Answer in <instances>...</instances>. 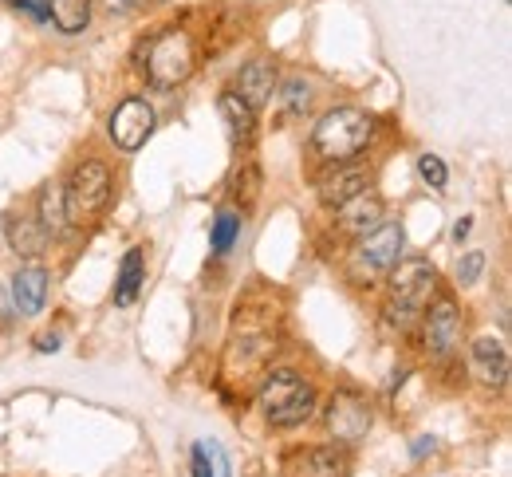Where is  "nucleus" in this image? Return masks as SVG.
Returning <instances> with one entry per match:
<instances>
[{
    "label": "nucleus",
    "instance_id": "nucleus-1",
    "mask_svg": "<svg viewBox=\"0 0 512 477\" xmlns=\"http://www.w3.org/2000/svg\"><path fill=\"white\" fill-rule=\"evenodd\" d=\"M375 138V119L359 107H335L327 111L316 131H312V150L323 162H351L359 158Z\"/></svg>",
    "mask_w": 512,
    "mask_h": 477
},
{
    "label": "nucleus",
    "instance_id": "nucleus-2",
    "mask_svg": "<svg viewBox=\"0 0 512 477\" xmlns=\"http://www.w3.org/2000/svg\"><path fill=\"white\" fill-rule=\"evenodd\" d=\"M260 414L268 426L276 430H288V426H300L308 422V414L316 410V391L308 379H300L296 371H272L256 395Z\"/></svg>",
    "mask_w": 512,
    "mask_h": 477
},
{
    "label": "nucleus",
    "instance_id": "nucleus-3",
    "mask_svg": "<svg viewBox=\"0 0 512 477\" xmlns=\"http://www.w3.org/2000/svg\"><path fill=\"white\" fill-rule=\"evenodd\" d=\"M142 68L150 75L154 87H178L186 83L197 68V48H193V36L182 28H166L158 36L146 40L142 48Z\"/></svg>",
    "mask_w": 512,
    "mask_h": 477
},
{
    "label": "nucleus",
    "instance_id": "nucleus-4",
    "mask_svg": "<svg viewBox=\"0 0 512 477\" xmlns=\"http://www.w3.org/2000/svg\"><path fill=\"white\" fill-rule=\"evenodd\" d=\"M111 202V170L103 162H83L75 166L71 182L64 190V205H67V221H91L99 217Z\"/></svg>",
    "mask_w": 512,
    "mask_h": 477
},
{
    "label": "nucleus",
    "instance_id": "nucleus-5",
    "mask_svg": "<svg viewBox=\"0 0 512 477\" xmlns=\"http://www.w3.org/2000/svg\"><path fill=\"white\" fill-rule=\"evenodd\" d=\"M323 426H327V434L335 442L355 446V442H363L371 434L375 410H371V403L363 395H355V391H335L327 399V407H323Z\"/></svg>",
    "mask_w": 512,
    "mask_h": 477
},
{
    "label": "nucleus",
    "instance_id": "nucleus-6",
    "mask_svg": "<svg viewBox=\"0 0 512 477\" xmlns=\"http://www.w3.org/2000/svg\"><path fill=\"white\" fill-rule=\"evenodd\" d=\"M434 284H438V273L430 261L422 257H398L394 269H390V300L394 308H406V312H422L434 296Z\"/></svg>",
    "mask_w": 512,
    "mask_h": 477
},
{
    "label": "nucleus",
    "instance_id": "nucleus-7",
    "mask_svg": "<svg viewBox=\"0 0 512 477\" xmlns=\"http://www.w3.org/2000/svg\"><path fill=\"white\" fill-rule=\"evenodd\" d=\"M402 225H394V221H383V225H375L371 233H363L359 237V245H355V257H351V265H355V276H383L394 269V261L402 257Z\"/></svg>",
    "mask_w": 512,
    "mask_h": 477
},
{
    "label": "nucleus",
    "instance_id": "nucleus-8",
    "mask_svg": "<svg viewBox=\"0 0 512 477\" xmlns=\"http://www.w3.org/2000/svg\"><path fill=\"white\" fill-rule=\"evenodd\" d=\"M154 131V107L146 103V99H123L119 107H115V115H111V123H107V135L115 146H123V150H138L146 138Z\"/></svg>",
    "mask_w": 512,
    "mask_h": 477
},
{
    "label": "nucleus",
    "instance_id": "nucleus-9",
    "mask_svg": "<svg viewBox=\"0 0 512 477\" xmlns=\"http://www.w3.org/2000/svg\"><path fill=\"white\" fill-rule=\"evenodd\" d=\"M461 332H465V324H461L457 304L442 296L426 316V347L434 351V359H449L461 347Z\"/></svg>",
    "mask_w": 512,
    "mask_h": 477
},
{
    "label": "nucleus",
    "instance_id": "nucleus-10",
    "mask_svg": "<svg viewBox=\"0 0 512 477\" xmlns=\"http://www.w3.org/2000/svg\"><path fill=\"white\" fill-rule=\"evenodd\" d=\"M386 221V205L379 194H371V190H363V194H355L351 202H343L335 209V229L339 233H351V237H363V233H371L375 225H383Z\"/></svg>",
    "mask_w": 512,
    "mask_h": 477
},
{
    "label": "nucleus",
    "instance_id": "nucleus-11",
    "mask_svg": "<svg viewBox=\"0 0 512 477\" xmlns=\"http://www.w3.org/2000/svg\"><path fill=\"white\" fill-rule=\"evenodd\" d=\"M371 186V174L363 170V166H347V162H335V170L327 174V178H320V202L327 205V209H339L343 202H351L355 194H363Z\"/></svg>",
    "mask_w": 512,
    "mask_h": 477
},
{
    "label": "nucleus",
    "instance_id": "nucleus-12",
    "mask_svg": "<svg viewBox=\"0 0 512 477\" xmlns=\"http://www.w3.org/2000/svg\"><path fill=\"white\" fill-rule=\"evenodd\" d=\"M473 375L493 391L509 387V347L501 340H489V336L473 343Z\"/></svg>",
    "mask_w": 512,
    "mask_h": 477
},
{
    "label": "nucleus",
    "instance_id": "nucleus-13",
    "mask_svg": "<svg viewBox=\"0 0 512 477\" xmlns=\"http://www.w3.org/2000/svg\"><path fill=\"white\" fill-rule=\"evenodd\" d=\"M237 95H241V103H249L253 111H260V107L276 95V68H272L268 60L245 64L241 75H237Z\"/></svg>",
    "mask_w": 512,
    "mask_h": 477
},
{
    "label": "nucleus",
    "instance_id": "nucleus-14",
    "mask_svg": "<svg viewBox=\"0 0 512 477\" xmlns=\"http://www.w3.org/2000/svg\"><path fill=\"white\" fill-rule=\"evenodd\" d=\"M217 111H221V119H225V131L233 138V146H249L256 138V111L249 103H241V95L237 91H225L221 99H217Z\"/></svg>",
    "mask_w": 512,
    "mask_h": 477
},
{
    "label": "nucleus",
    "instance_id": "nucleus-15",
    "mask_svg": "<svg viewBox=\"0 0 512 477\" xmlns=\"http://www.w3.org/2000/svg\"><path fill=\"white\" fill-rule=\"evenodd\" d=\"M12 300L24 316H36L48 300V273L40 265H24L20 273L12 276Z\"/></svg>",
    "mask_w": 512,
    "mask_h": 477
},
{
    "label": "nucleus",
    "instance_id": "nucleus-16",
    "mask_svg": "<svg viewBox=\"0 0 512 477\" xmlns=\"http://www.w3.org/2000/svg\"><path fill=\"white\" fill-rule=\"evenodd\" d=\"M4 237H8V245H12L20 257H36V253H44V241H48V233L40 229V221H32V217H16V213L4 217Z\"/></svg>",
    "mask_w": 512,
    "mask_h": 477
},
{
    "label": "nucleus",
    "instance_id": "nucleus-17",
    "mask_svg": "<svg viewBox=\"0 0 512 477\" xmlns=\"http://www.w3.org/2000/svg\"><path fill=\"white\" fill-rule=\"evenodd\" d=\"M347 474H351V458L339 446L308 450L304 462H300V477H347Z\"/></svg>",
    "mask_w": 512,
    "mask_h": 477
},
{
    "label": "nucleus",
    "instance_id": "nucleus-18",
    "mask_svg": "<svg viewBox=\"0 0 512 477\" xmlns=\"http://www.w3.org/2000/svg\"><path fill=\"white\" fill-rule=\"evenodd\" d=\"M40 229L48 233V237H60L67 225V205H64V186H56V182H48L44 190H40Z\"/></svg>",
    "mask_w": 512,
    "mask_h": 477
},
{
    "label": "nucleus",
    "instance_id": "nucleus-19",
    "mask_svg": "<svg viewBox=\"0 0 512 477\" xmlns=\"http://www.w3.org/2000/svg\"><path fill=\"white\" fill-rule=\"evenodd\" d=\"M146 280V261H142V249H130L123 257V269H119V284H115V304H134L138 300V288Z\"/></svg>",
    "mask_w": 512,
    "mask_h": 477
},
{
    "label": "nucleus",
    "instance_id": "nucleus-20",
    "mask_svg": "<svg viewBox=\"0 0 512 477\" xmlns=\"http://www.w3.org/2000/svg\"><path fill=\"white\" fill-rule=\"evenodd\" d=\"M48 20H56L60 32L75 36V32H83L87 20H91V0H52Z\"/></svg>",
    "mask_w": 512,
    "mask_h": 477
},
{
    "label": "nucleus",
    "instance_id": "nucleus-21",
    "mask_svg": "<svg viewBox=\"0 0 512 477\" xmlns=\"http://www.w3.org/2000/svg\"><path fill=\"white\" fill-rule=\"evenodd\" d=\"M237 237H241V213H237V209H217V217H213V233H209L213 253L225 257V253L237 245Z\"/></svg>",
    "mask_w": 512,
    "mask_h": 477
},
{
    "label": "nucleus",
    "instance_id": "nucleus-22",
    "mask_svg": "<svg viewBox=\"0 0 512 477\" xmlns=\"http://www.w3.org/2000/svg\"><path fill=\"white\" fill-rule=\"evenodd\" d=\"M233 198L241 205H253L260 198V170H256V162H241V170L233 174Z\"/></svg>",
    "mask_w": 512,
    "mask_h": 477
},
{
    "label": "nucleus",
    "instance_id": "nucleus-23",
    "mask_svg": "<svg viewBox=\"0 0 512 477\" xmlns=\"http://www.w3.org/2000/svg\"><path fill=\"white\" fill-rule=\"evenodd\" d=\"M418 178H422L430 190H446V182H449L446 162L434 158V154H422V158H418Z\"/></svg>",
    "mask_w": 512,
    "mask_h": 477
},
{
    "label": "nucleus",
    "instance_id": "nucleus-24",
    "mask_svg": "<svg viewBox=\"0 0 512 477\" xmlns=\"http://www.w3.org/2000/svg\"><path fill=\"white\" fill-rule=\"evenodd\" d=\"M308 103H312V87L304 79H288L284 83V107L292 115H300V111H308Z\"/></svg>",
    "mask_w": 512,
    "mask_h": 477
},
{
    "label": "nucleus",
    "instance_id": "nucleus-25",
    "mask_svg": "<svg viewBox=\"0 0 512 477\" xmlns=\"http://www.w3.org/2000/svg\"><path fill=\"white\" fill-rule=\"evenodd\" d=\"M201 450H205L209 477H233V470H229V458H225V450H221V442H201Z\"/></svg>",
    "mask_w": 512,
    "mask_h": 477
},
{
    "label": "nucleus",
    "instance_id": "nucleus-26",
    "mask_svg": "<svg viewBox=\"0 0 512 477\" xmlns=\"http://www.w3.org/2000/svg\"><path fill=\"white\" fill-rule=\"evenodd\" d=\"M485 273V253H465V261L457 265V284H477V276Z\"/></svg>",
    "mask_w": 512,
    "mask_h": 477
},
{
    "label": "nucleus",
    "instance_id": "nucleus-27",
    "mask_svg": "<svg viewBox=\"0 0 512 477\" xmlns=\"http://www.w3.org/2000/svg\"><path fill=\"white\" fill-rule=\"evenodd\" d=\"M24 4V12L28 16H36V20H48V8H52V0H20Z\"/></svg>",
    "mask_w": 512,
    "mask_h": 477
},
{
    "label": "nucleus",
    "instance_id": "nucleus-28",
    "mask_svg": "<svg viewBox=\"0 0 512 477\" xmlns=\"http://www.w3.org/2000/svg\"><path fill=\"white\" fill-rule=\"evenodd\" d=\"M434 450H438V442H434V438H418L410 454H414V458H426V454H434Z\"/></svg>",
    "mask_w": 512,
    "mask_h": 477
},
{
    "label": "nucleus",
    "instance_id": "nucleus-29",
    "mask_svg": "<svg viewBox=\"0 0 512 477\" xmlns=\"http://www.w3.org/2000/svg\"><path fill=\"white\" fill-rule=\"evenodd\" d=\"M469 229H473V217H461V221L453 225V241H465V237H469Z\"/></svg>",
    "mask_w": 512,
    "mask_h": 477
},
{
    "label": "nucleus",
    "instance_id": "nucleus-30",
    "mask_svg": "<svg viewBox=\"0 0 512 477\" xmlns=\"http://www.w3.org/2000/svg\"><path fill=\"white\" fill-rule=\"evenodd\" d=\"M138 4H142V0H107V8H111V12H134Z\"/></svg>",
    "mask_w": 512,
    "mask_h": 477
},
{
    "label": "nucleus",
    "instance_id": "nucleus-31",
    "mask_svg": "<svg viewBox=\"0 0 512 477\" xmlns=\"http://www.w3.org/2000/svg\"><path fill=\"white\" fill-rule=\"evenodd\" d=\"M56 343H60V336H44V340H40V351H60Z\"/></svg>",
    "mask_w": 512,
    "mask_h": 477
}]
</instances>
